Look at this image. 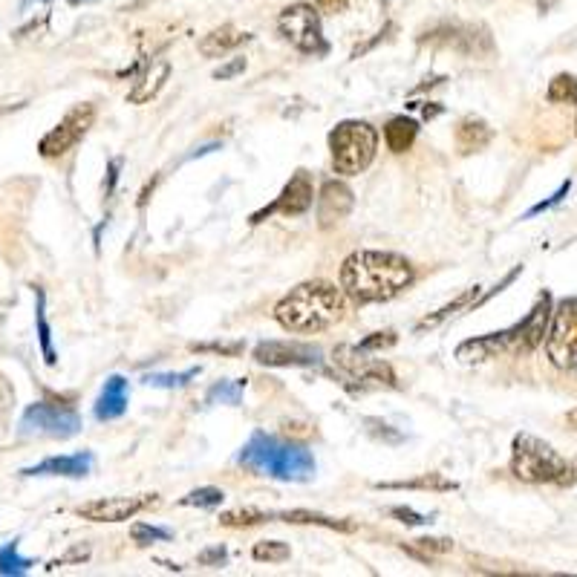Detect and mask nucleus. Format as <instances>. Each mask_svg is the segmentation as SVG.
Instances as JSON below:
<instances>
[{"mask_svg":"<svg viewBox=\"0 0 577 577\" xmlns=\"http://www.w3.org/2000/svg\"><path fill=\"white\" fill-rule=\"evenodd\" d=\"M376 488L378 491H456L459 485L442 474H422V477L404 479V482H376Z\"/></svg>","mask_w":577,"mask_h":577,"instance_id":"a878e982","label":"nucleus"},{"mask_svg":"<svg viewBox=\"0 0 577 577\" xmlns=\"http://www.w3.org/2000/svg\"><path fill=\"white\" fill-rule=\"evenodd\" d=\"M315 202H318V226L335 228L350 217V211L355 208V194L347 182L327 179L321 185V194L315 197Z\"/></svg>","mask_w":577,"mask_h":577,"instance_id":"dca6fc26","label":"nucleus"},{"mask_svg":"<svg viewBox=\"0 0 577 577\" xmlns=\"http://www.w3.org/2000/svg\"><path fill=\"white\" fill-rule=\"evenodd\" d=\"M171 73H174V67H171L168 58H156V61H151V67L145 70V76L139 78L136 87L127 93V101H130V104H148V101H153L159 93H162V87L168 84Z\"/></svg>","mask_w":577,"mask_h":577,"instance_id":"aec40b11","label":"nucleus"},{"mask_svg":"<svg viewBox=\"0 0 577 577\" xmlns=\"http://www.w3.org/2000/svg\"><path fill=\"white\" fill-rule=\"evenodd\" d=\"M332 168L341 176L364 174L378 153V130L370 122L347 119L329 133Z\"/></svg>","mask_w":577,"mask_h":577,"instance_id":"423d86ee","label":"nucleus"},{"mask_svg":"<svg viewBox=\"0 0 577 577\" xmlns=\"http://www.w3.org/2000/svg\"><path fill=\"white\" fill-rule=\"evenodd\" d=\"M251 35L237 29V26H220V29H211L208 35H202L200 41V55L202 58H223L226 52L237 50L240 44H246Z\"/></svg>","mask_w":577,"mask_h":577,"instance_id":"412c9836","label":"nucleus"},{"mask_svg":"<svg viewBox=\"0 0 577 577\" xmlns=\"http://www.w3.org/2000/svg\"><path fill=\"white\" fill-rule=\"evenodd\" d=\"M35 563L29 557L18 554V543H6L0 546V575L3 577H21L32 569Z\"/></svg>","mask_w":577,"mask_h":577,"instance_id":"c85d7f7f","label":"nucleus"},{"mask_svg":"<svg viewBox=\"0 0 577 577\" xmlns=\"http://www.w3.org/2000/svg\"><path fill=\"white\" fill-rule=\"evenodd\" d=\"M569 422H572V425H577V410H572V413H569Z\"/></svg>","mask_w":577,"mask_h":577,"instance_id":"8fccbe9b","label":"nucleus"},{"mask_svg":"<svg viewBox=\"0 0 577 577\" xmlns=\"http://www.w3.org/2000/svg\"><path fill=\"white\" fill-rule=\"evenodd\" d=\"M87 557H90V549H73L67 557H61V560L50 563V572L55 569V566H64V563H70V560H87Z\"/></svg>","mask_w":577,"mask_h":577,"instance_id":"de8ad7c7","label":"nucleus"},{"mask_svg":"<svg viewBox=\"0 0 577 577\" xmlns=\"http://www.w3.org/2000/svg\"><path fill=\"white\" fill-rule=\"evenodd\" d=\"M413 283V263L396 251H352L341 263V289L358 306L393 301Z\"/></svg>","mask_w":577,"mask_h":577,"instance_id":"f257e3e1","label":"nucleus"},{"mask_svg":"<svg viewBox=\"0 0 577 577\" xmlns=\"http://www.w3.org/2000/svg\"><path fill=\"white\" fill-rule=\"evenodd\" d=\"M332 364L335 370L329 376L341 378L344 387L350 390H378V387H390L396 390L399 381L396 373L387 361L376 358L370 350L355 347V344H341L332 350Z\"/></svg>","mask_w":577,"mask_h":577,"instance_id":"0eeeda50","label":"nucleus"},{"mask_svg":"<svg viewBox=\"0 0 577 577\" xmlns=\"http://www.w3.org/2000/svg\"><path fill=\"white\" fill-rule=\"evenodd\" d=\"M367 425H370V433L378 436V439H387V442H402V433H390L384 422H378V419H367Z\"/></svg>","mask_w":577,"mask_h":577,"instance_id":"c03bdc74","label":"nucleus"},{"mask_svg":"<svg viewBox=\"0 0 577 577\" xmlns=\"http://www.w3.org/2000/svg\"><path fill=\"white\" fill-rule=\"evenodd\" d=\"M127 393H130V387H127V378L125 376H110L104 381V387H101L99 399H96V407H93V416L99 419V422H113V419H122L127 413Z\"/></svg>","mask_w":577,"mask_h":577,"instance_id":"a211bd4d","label":"nucleus"},{"mask_svg":"<svg viewBox=\"0 0 577 577\" xmlns=\"http://www.w3.org/2000/svg\"><path fill=\"white\" fill-rule=\"evenodd\" d=\"M272 520H275V511H263V508H254V505L231 508V511L220 514V526L223 528H251L260 526V523H272Z\"/></svg>","mask_w":577,"mask_h":577,"instance_id":"bb28decb","label":"nucleus"},{"mask_svg":"<svg viewBox=\"0 0 577 577\" xmlns=\"http://www.w3.org/2000/svg\"><path fill=\"white\" fill-rule=\"evenodd\" d=\"M390 517H396L399 523H404V526H413V528H422L433 523L430 517L419 514V511H413L410 505H396V508H390Z\"/></svg>","mask_w":577,"mask_h":577,"instance_id":"e433bc0d","label":"nucleus"},{"mask_svg":"<svg viewBox=\"0 0 577 577\" xmlns=\"http://www.w3.org/2000/svg\"><path fill=\"white\" fill-rule=\"evenodd\" d=\"M520 272H523V266H514V269H511V272H508V275L502 277L500 283H497V286H494V289H491V292H485V295H482V298H479V301L471 303V312H474V309H479V306H482V303H488V301H491V298H494V295H500V292H502V289H505V286H511V283H514V280H517V277H520Z\"/></svg>","mask_w":577,"mask_h":577,"instance_id":"a19ab883","label":"nucleus"},{"mask_svg":"<svg viewBox=\"0 0 577 577\" xmlns=\"http://www.w3.org/2000/svg\"><path fill=\"white\" fill-rule=\"evenodd\" d=\"M396 344H399V335H396L393 329H384V332H373L370 338H364L358 347L376 352V350H390V347H396Z\"/></svg>","mask_w":577,"mask_h":577,"instance_id":"c9c22d12","label":"nucleus"},{"mask_svg":"<svg viewBox=\"0 0 577 577\" xmlns=\"http://www.w3.org/2000/svg\"><path fill=\"white\" fill-rule=\"evenodd\" d=\"M153 505H159L156 494H139V497H104V500H93L78 505L76 514L81 520L90 523H125L133 520L136 514L148 511Z\"/></svg>","mask_w":577,"mask_h":577,"instance_id":"4468645a","label":"nucleus"},{"mask_svg":"<svg viewBox=\"0 0 577 577\" xmlns=\"http://www.w3.org/2000/svg\"><path fill=\"white\" fill-rule=\"evenodd\" d=\"M243 390H246V378L217 381V384L205 393V404H228V407H237V404L243 402Z\"/></svg>","mask_w":577,"mask_h":577,"instance_id":"cd10ccee","label":"nucleus"},{"mask_svg":"<svg viewBox=\"0 0 577 577\" xmlns=\"http://www.w3.org/2000/svg\"><path fill=\"white\" fill-rule=\"evenodd\" d=\"M73 6H78V3H93V0H70Z\"/></svg>","mask_w":577,"mask_h":577,"instance_id":"3c124183","label":"nucleus"},{"mask_svg":"<svg viewBox=\"0 0 577 577\" xmlns=\"http://www.w3.org/2000/svg\"><path fill=\"white\" fill-rule=\"evenodd\" d=\"M439 113H442V107L433 104V101H427L425 107H422V116H425V119H433V116H439Z\"/></svg>","mask_w":577,"mask_h":577,"instance_id":"09e8293b","label":"nucleus"},{"mask_svg":"<svg viewBox=\"0 0 577 577\" xmlns=\"http://www.w3.org/2000/svg\"><path fill=\"white\" fill-rule=\"evenodd\" d=\"M413 546H419L427 554L453 552V540H445V537H422V540H413Z\"/></svg>","mask_w":577,"mask_h":577,"instance_id":"ea45409f","label":"nucleus"},{"mask_svg":"<svg viewBox=\"0 0 577 577\" xmlns=\"http://www.w3.org/2000/svg\"><path fill=\"white\" fill-rule=\"evenodd\" d=\"M416 136H419V122H413L407 116H396V119H390L384 125V142H387V148L393 153L410 151Z\"/></svg>","mask_w":577,"mask_h":577,"instance_id":"b1692460","label":"nucleus"},{"mask_svg":"<svg viewBox=\"0 0 577 577\" xmlns=\"http://www.w3.org/2000/svg\"><path fill=\"white\" fill-rule=\"evenodd\" d=\"M200 373L202 367H191L185 373H151V376H145V384L148 387H159V390H179V387H188Z\"/></svg>","mask_w":577,"mask_h":577,"instance_id":"c756f323","label":"nucleus"},{"mask_svg":"<svg viewBox=\"0 0 577 577\" xmlns=\"http://www.w3.org/2000/svg\"><path fill=\"white\" fill-rule=\"evenodd\" d=\"M223 500H226V494L220 488H197V491L185 494L179 505L182 508H220Z\"/></svg>","mask_w":577,"mask_h":577,"instance_id":"473e14b6","label":"nucleus"},{"mask_svg":"<svg viewBox=\"0 0 577 577\" xmlns=\"http://www.w3.org/2000/svg\"><path fill=\"white\" fill-rule=\"evenodd\" d=\"M130 537H133V543H139V546H151V543L171 540V531H168V528L151 526V523H133V526H130Z\"/></svg>","mask_w":577,"mask_h":577,"instance_id":"72a5a7b5","label":"nucleus"},{"mask_svg":"<svg viewBox=\"0 0 577 577\" xmlns=\"http://www.w3.org/2000/svg\"><path fill=\"white\" fill-rule=\"evenodd\" d=\"M93 122H96V104L81 101L38 142V153L44 159H61L64 153L73 151L78 142L90 133Z\"/></svg>","mask_w":577,"mask_h":577,"instance_id":"9b49d317","label":"nucleus"},{"mask_svg":"<svg viewBox=\"0 0 577 577\" xmlns=\"http://www.w3.org/2000/svg\"><path fill=\"white\" fill-rule=\"evenodd\" d=\"M3 110H6V104H0V113H3Z\"/></svg>","mask_w":577,"mask_h":577,"instance_id":"603ef678","label":"nucleus"},{"mask_svg":"<svg viewBox=\"0 0 577 577\" xmlns=\"http://www.w3.org/2000/svg\"><path fill=\"white\" fill-rule=\"evenodd\" d=\"M569 191H572V182L566 179V182H563V185L557 188V194H552V197H549V200H546V202H537L534 208H528L526 217H523V220H531V217H537V214H543V211H549V208H554V205H557V202L563 200V197H566Z\"/></svg>","mask_w":577,"mask_h":577,"instance_id":"58836bf2","label":"nucleus"},{"mask_svg":"<svg viewBox=\"0 0 577 577\" xmlns=\"http://www.w3.org/2000/svg\"><path fill=\"white\" fill-rule=\"evenodd\" d=\"M277 32L283 41H289L292 47L303 55H327L329 44L324 38V24H321V12L312 3H292L280 12L277 18Z\"/></svg>","mask_w":577,"mask_h":577,"instance_id":"6e6552de","label":"nucleus"},{"mask_svg":"<svg viewBox=\"0 0 577 577\" xmlns=\"http://www.w3.org/2000/svg\"><path fill=\"white\" fill-rule=\"evenodd\" d=\"M552 324V295H540V301L534 303V309L526 318L514 327L500 329V332H488L482 338H468L456 347V361L462 364H485L497 355L505 352H517V355H528L534 352L543 341Z\"/></svg>","mask_w":577,"mask_h":577,"instance_id":"20e7f679","label":"nucleus"},{"mask_svg":"<svg viewBox=\"0 0 577 577\" xmlns=\"http://www.w3.org/2000/svg\"><path fill=\"white\" fill-rule=\"evenodd\" d=\"M254 361L263 367H324V352L298 341H263L254 347Z\"/></svg>","mask_w":577,"mask_h":577,"instance_id":"2eb2a0df","label":"nucleus"},{"mask_svg":"<svg viewBox=\"0 0 577 577\" xmlns=\"http://www.w3.org/2000/svg\"><path fill=\"white\" fill-rule=\"evenodd\" d=\"M315 6H318V9H327V12H335V15H338V12H344V9L350 6V0H315Z\"/></svg>","mask_w":577,"mask_h":577,"instance_id":"49530a36","label":"nucleus"},{"mask_svg":"<svg viewBox=\"0 0 577 577\" xmlns=\"http://www.w3.org/2000/svg\"><path fill=\"white\" fill-rule=\"evenodd\" d=\"M275 520H283V523H292V526H321L329 528V531H355L352 523L347 520H335V517H327V514H318V511H303V508H295V511H277Z\"/></svg>","mask_w":577,"mask_h":577,"instance_id":"393cba45","label":"nucleus"},{"mask_svg":"<svg viewBox=\"0 0 577 577\" xmlns=\"http://www.w3.org/2000/svg\"><path fill=\"white\" fill-rule=\"evenodd\" d=\"M393 29H396V26L393 24H387L384 26V29H381V32H378L376 38H373V41H367V44H364V47H358V50L352 52V58H361V55H364V52H370L373 50V47H376V44H381V41H387V35H390V32H393Z\"/></svg>","mask_w":577,"mask_h":577,"instance_id":"a18cd8bd","label":"nucleus"},{"mask_svg":"<svg viewBox=\"0 0 577 577\" xmlns=\"http://www.w3.org/2000/svg\"><path fill=\"white\" fill-rule=\"evenodd\" d=\"M93 453H67V456H47L44 462L24 468L21 474L24 477H67V479H81L93 471Z\"/></svg>","mask_w":577,"mask_h":577,"instance_id":"f3484780","label":"nucleus"},{"mask_svg":"<svg viewBox=\"0 0 577 577\" xmlns=\"http://www.w3.org/2000/svg\"><path fill=\"white\" fill-rule=\"evenodd\" d=\"M237 465L251 471L254 477L277 479V482H309L318 468L315 456L306 445L280 439L263 430L251 433L249 442L237 453Z\"/></svg>","mask_w":577,"mask_h":577,"instance_id":"7ed1b4c3","label":"nucleus"},{"mask_svg":"<svg viewBox=\"0 0 577 577\" xmlns=\"http://www.w3.org/2000/svg\"><path fill=\"white\" fill-rule=\"evenodd\" d=\"M514 479L528 485H557V488H572L577 482V468L560 453L554 451L549 442L517 433L511 442V462H508Z\"/></svg>","mask_w":577,"mask_h":577,"instance_id":"39448f33","label":"nucleus"},{"mask_svg":"<svg viewBox=\"0 0 577 577\" xmlns=\"http://www.w3.org/2000/svg\"><path fill=\"white\" fill-rule=\"evenodd\" d=\"M191 352H214V355H226V358H237L240 352L246 350L243 341H205V344H191Z\"/></svg>","mask_w":577,"mask_h":577,"instance_id":"f704fd0d","label":"nucleus"},{"mask_svg":"<svg viewBox=\"0 0 577 577\" xmlns=\"http://www.w3.org/2000/svg\"><path fill=\"white\" fill-rule=\"evenodd\" d=\"M246 58L243 55H237V58H228L226 64H220L217 70H214V81H231V78H237L240 73H246Z\"/></svg>","mask_w":577,"mask_h":577,"instance_id":"4c0bfd02","label":"nucleus"},{"mask_svg":"<svg viewBox=\"0 0 577 577\" xmlns=\"http://www.w3.org/2000/svg\"><path fill=\"white\" fill-rule=\"evenodd\" d=\"M312 202H315V182H312V176H309V171H295V176L283 185L280 197H277L272 205H266L263 211L251 214L249 223L251 226H257V223L269 220L272 214L301 217V214H306V211L312 208Z\"/></svg>","mask_w":577,"mask_h":577,"instance_id":"ddd939ff","label":"nucleus"},{"mask_svg":"<svg viewBox=\"0 0 577 577\" xmlns=\"http://www.w3.org/2000/svg\"><path fill=\"white\" fill-rule=\"evenodd\" d=\"M35 329H38V344H41L47 367H55L58 364V352L52 347V327L50 318H47V292L41 286H35Z\"/></svg>","mask_w":577,"mask_h":577,"instance_id":"5701e85b","label":"nucleus"},{"mask_svg":"<svg viewBox=\"0 0 577 577\" xmlns=\"http://www.w3.org/2000/svg\"><path fill=\"white\" fill-rule=\"evenodd\" d=\"M251 557L260 563H286L292 557V549L283 540H260V543H254Z\"/></svg>","mask_w":577,"mask_h":577,"instance_id":"2f4dec72","label":"nucleus"},{"mask_svg":"<svg viewBox=\"0 0 577 577\" xmlns=\"http://www.w3.org/2000/svg\"><path fill=\"white\" fill-rule=\"evenodd\" d=\"M272 315L280 327L295 335L327 332L347 318V295L327 280H306L277 301Z\"/></svg>","mask_w":577,"mask_h":577,"instance_id":"f03ea898","label":"nucleus"},{"mask_svg":"<svg viewBox=\"0 0 577 577\" xmlns=\"http://www.w3.org/2000/svg\"><path fill=\"white\" fill-rule=\"evenodd\" d=\"M494 139V130L488 122H482L479 116H465L456 122V130H453V142H456V151L462 156H471V153H479L482 148H488Z\"/></svg>","mask_w":577,"mask_h":577,"instance_id":"6ab92c4d","label":"nucleus"},{"mask_svg":"<svg viewBox=\"0 0 577 577\" xmlns=\"http://www.w3.org/2000/svg\"><path fill=\"white\" fill-rule=\"evenodd\" d=\"M81 416L76 407L61 402L29 404L21 416L24 436H47V439H73L81 433Z\"/></svg>","mask_w":577,"mask_h":577,"instance_id":"1a4fd4ad","label":"nucleus"},{"mask_svg":"<svg viewBox=\"0 0 577 577\" xmlns=\"http://www.w3.org/2000/svg\"><path fill=\"white\" fill-rule=\"evenodd\" d=\"M197 560H200V566H226L228 552L223 546H214V549H205Z\"/></svg>","mask_w":577,"mask_h":577,"instance_id":"79ce46f5","label":"nucleus"},{"mask_svg":"<svg viewBox=\"0 0 577 577\" xmlns=\"http://www.w3.org/2000/svg\"><path fill=\"white\" fill-rule=\"evenodd\" d=\"M422 44L445 47V50L459 52L465 58H491L494 55V41L485 26L474 24H442L425 32L419 38Z\"/></svg>","mask_w":577,"mask_h":577,"instance_id":"f8f14e48","label":"nucleus"},{"mask_svg":"<svg viewBox=\"0 0 577 577\" xmlns=\"http://www.w3.org/2000/svg\"><path fill=\"white\" fill-rule=\"evenodd\" d=\"M546 99L552 104H575L577 101V78L569 73H560L549 81V90H546Z\"/></svg>","mask_w":577,"mask_h":577,"instance_id":"7c9ffc66","label":"nucleus"},{"mask_svg":"<svg viewBox=\"0 0 577 577\" xmlns=\"http://www.w3.org/2000/svg\"><path fill=\"white\" fill-rule=\"evenodd\" d=\"M119 171H122V159H110L107 162V182H104V197H113L116 191V182H119Z\"/></svg>","mask_w":577,"mask_h":577,"instance_id":"37998d69","label":"nucleus"},{"mask_svg":"<svg viewBox=\"0 0 577 577\" xmlns=\"http://www.w3.org/2000/svg\"><path fill=\"white\" fill-rule=\"evenodd\" d=\"M477 295H479V286H471V289H465V292H462V295H456V298H453L451 303H445V306H439L436 312H430V315H425V318H422V321L416 324V329H413V332H416V335H422V332H430V329L442 327V324H445L448 318H453V315H456L459 309H468L471 303L477 301Z\"/></svg>","mask_w":577,"mask_h":577,"instance_id":"4be33fe9","label":"nucleus"},{"mask_svg":"<svg viewBox=\"0 0 577 577\" xmlns=\"http://www.w3.org/2000/svg\"><path fill=\"white\" fill-rule=\"evenodd\" d=\"M546 355L557 370H577V298H566L552 309Z\"/></svg>","mask_w":577,"mask_h":577,"instance_id":"9d476101","label":"nucleus"}]
</instances>
